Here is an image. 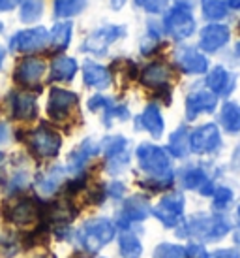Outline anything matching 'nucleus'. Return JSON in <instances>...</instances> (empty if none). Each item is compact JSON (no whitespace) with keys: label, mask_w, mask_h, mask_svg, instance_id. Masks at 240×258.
<instances>
[{"label":"nucleus","mask_w":240,"mask_h":258,"mask_svg":"<svg viewBox=\"0 0 240 258\" xmlns=\"http://www.w3.org/2000/svg\"><path fill=\"white\" fill-rule=\"evenodd\" d=\"M137 160L141 170L150 175L149 181H141L143 186L160 190L173 183V170H171V160L165 149L152 144H143L137 147Z\"/></svg>","instance_id":"obj_1"},{"label":"nucleus","mask_w":240,"mask_h":258,"mask_svg":"<svg viewBox=\"0 0 240 258\" xmlns=\"http://www.w3.org/2000/svg\"><path fill=\"white\" fill-rule=\"evenodd\" d=\"M163 30L175 40L190 38L195 32V19L188 2H177L163 15Z\"/></svg>","instance_id":"obj_2"},{"label":"nucleus","mask_w":240,"mask_h":258,"mask_svg":"<svg viewBox=\"0 0 240 258\" xmlns=\"http://www.w3.org/2000/svg\"><path fill=\"white\" fill-rule=\"evenodd\" d=\"M229 232V222L225 217L214 215V217H197V219H191L186 228L182 232H177V236H195L201 239H219Z\"/></svg>","instance_id":"obj_3"},{"label":"nucleus","mask_w":240,"mask_h":258,"mask_svg":"<svg viewBox=\"0 0 240 258\" xmlns=\"http://www.w3.org/2000/svg\"><path fill=\"white\" fill-rule=\"evenodd\" d=\"M114 236L113 224L105 219H94L83 224L79 230V243L85 247L88 252L99 251L105 243H109Z\"/></svg>","instance_id":"obj_4"},{"label":"nucleus","mask_w":240,"mask_h":258,"mask_svg":"<svg viewBox=\"0 0 240 258\" xmlns=\"http://www.w3.org/2000/svg\"><path fill=\"white\" fill-rule=\"evenodd\" d=\"M29 145L30 149L34 151V155L42 158H51L58 155L62 140H60V136L53 128L42 124V126L34 128L29 134Z\"/></svg>","instance_id":"obj_5"},{"label":"nucleus","mask_w":240,"mask_h":258,"mask_svg":"<svg viewBox=\"0 0 240 258\" xmlns=\"http://www.w3.org/2000/svg\"><path fill=\"white\" fill-rule=\"evenodd\" d=\"M49 43V32L43 27L21 30L10 40V49L19 51V53H34V51L43 49Z\"/></svg>","instance_id":"obj_6"},{"label":"nucleus","mask_w":240,"mask_h":258,"mask_svg":"<svg viewBox=\"0 0 240 258\" xmlns=\"http://www.w3.org/2000/svg\"><path fill=\"white\" fill-rule=\"evenodd\" d=\"M124 34H126V29L118 27V25L101 27V29L94 30L90 36L86 38L85 43H83V51H88V53H94V55H103L107 47L113 42H116L118 38L124 36Z\"/></svg>","instance_id":"obj_7"},{"label":"nucleus","mask_w":240,"mask_h":258,"mask_svg":"<svg viewBox=\"0 0 240 258\" xmlns=\"http://www.w3.org/2000/svg\"><path fill=\"white\" fill-rule=\"evenodd\" d=\"M221 145V136L216 124H203L195 128L190 134V151L197 153V155H208L214 153Z\"/></svg>","instance_id":"obj_8"},{"label":"nucleus","mask_w":240,"mask_h":258,"mask_svg":"<svg viewBox=\"0 0 240 258\" xmlns=\"http://www.w3.org/2000/svg\"><path fill=\"white\" fill-rule=\"evenodd\" d=\"M184 209V196L180 192H173L165 196L158 206L154 208V217L165 224V226H177L178 221L182 219Z\"/></svg>","instance_id":"obj_9"},{"label":"nucleus","mask_w":240,"mask_h":258,"mask_svg":"<svg viewBox=\"0 0 240 258\" xmlns=\"http://www.w3.org/2000/svg\"><path fill=\"white\" fill-rule=\"evenodd\" d=\"M75 106H77V94L64 91V89H53L51 91L49 104H47V111H49L51 119L64 121Z\"/></svg>","instance_id":"obj_10"},{"label":"nucleus","mask_w":240,"mask_h":258,"mask_svg":"<svg viewBox=\"0 0 240 258\" xmlns=\"http://www.w3.org/2000/svg\"><path fill=\"white\" fill-rule=\"evenodd\" d=\"M150 215V204L145 196H132L130 200H126L124 209L118 215V226L126 228L128 224H132L134 221H143Z\"/></svg>","instance_id":"obj_11"},{"label":"nucleus","mask_w":240,"mask_h":258,"mask_svg":"<svg viewBox=\"0 0 240 258\" xmlns=\"http://www.w3.org/2000/svg\"><path fill=\"white\" fill-rule=\"evenodd\" d=\"M218 104V96H214L210 91H197L191 93L186 100V119L193 121L199 113H210Z\"/></svg>","instance_id":"obj_12"},{"label":"nucleus","mask_w":240,"mask_h":258,"mask_svg":"<svg viewBox=\"0 0 240 258\" xmlns=\"http://www.w3.org/2000/svg\"><path fill=\"white\" fill-rule=\"evenodd\" d=\"M227 42H229V29H227L225 25L210 23V25H206L205 29L201 30L199 45H201V49L208 51V53L218 51L219 47H223Z\"/></svg>","instance_id":"obj_13"},{"label":"nucleus","mask_w":240,"mask_h":258,"mask_svg":"<svg viewBox=\"0 0 240 258\" xmlns=\"http://www.w3.org/2000/svg\"><path fill=\"white\" fill-rule=\"evenodd\" d=\"M177 64L186 74H205L208 70V60L205 55H201L193 47H182L175 53Z\"/></svg>","instance_id":"obj_14"},{"label":"nucleus","mask_w":240,"mask_h":258,"mask_svg":"<svg viewBox=\"0 0 240 258\" xmlns=\"http://www.w3.org/2000/svg\"><path fill=\"white\" fill-rule=\"evenodd\" d=\"M45 72V62L40 58L29 57L21 60L15 68V81L21 85H34Z\"/></svg>","instance_id":"obj_15"},{"label":"nucleus","mask_w":240,"mask_h":258,"mask_svg":"<svg viewBox=\"0 0 240 258\" xmlns=\"http://www.w3.org/2000/svg\"><path fill=\"white\" fill-rule=\"evenodd\" d=\"M88 109H92V111L103 109V122H105L107 126L111 124L113 117H116L120 121H126L128 117H130V111H128L126 106L114 104L113 100H109V98L101 96V94H96V96H92L90 100H88Z\"/></svg>","instance_id":"obj_16"},{"label":"nucleus","mask_w":240,"mask_h":258,"mask_svg":"<svg viewBox=\"0 0 240 258\" xmlns=\"http://www.w3.org/2000/svg\"><path fill=\"white\" fill-rule=\"evenodd\" d=\"M206 85H208L214 96H227V94L233 93L234 89V76L225 68L216 66L206 76Z\"/></svg>","instance_id":"obj_17"},{"label":"nucleus","mask_w":240,"mask_h":258,"mask_svg":"<svg viewBox=\"0 0 240 258\" xmlns=\"http://www.w3.org/2000/svg\"><path fill=\"white\" fill-rule=\"evenodd\" d=\"M12 113L15 119L21 121H32L38 115L36 108V96L29 93H17L12 96Z\"/></svg>","instance_id":"obj_18"},{"label":"nucleus","mask_w":240,"mask_h":258,"mask_svg":"<svg viewBox=\"0 0 240 258\" xmlns=\"http://www.w3.org/2000/svg\"><path fill=\"white\" fill-rule=\"evenodd\" d=\"M171 68L163 62H152L149 64L141 74V81L143 85L150 87V89H160V87H165L167 81L171 79Z\"/></svg>","instance_id":"obj_19"},{"label":"nucleus","mask_w":240,"mask_h":258,"mask_svg":"<svg viewBox=\"0 0 240 258\" xmlns=\"http://www.w3.org/2000/svg\"><path fill=\"white\" fill-rule=\"evenodd\" d=\"M137 128H145L150 132L152 138H160L163 134V117L158 106L150 104L147 109L137 117Z\"/></svg>","instance_id":"obj_20"},{"label":"nucleus","mask_w":240,"mask_h":258,"mask_svg":"<svg viewBox=\"0 0 240 258\" xmlns=\"http://www.w3.org/2000/svg\"><path fill=\"white\" fill-rule=\"evenodd\" d=\"M98 151H99L98 144H94L92 140H85L77 149L71 153L70 158H68V168H70V172H73V173L81 172V170L85 168L86 162H88L94 155H98Z\"/></svg>","instance_id":"obj_21"},{"label":"nucleus","mask_w":240,"mask_h":258,"mask_svg":"<svg viewBox=\"0 0 240 258\" xmlns=\"http://www.w3.org/2000/svg\"><path fill=\"white\" fill-rule=\"evenodd\" d=\"M83 78H85L86 85L94 87V89H107L111 85V72L105 66H99L90 60L83 66Z\"/></svg>","instance_id":"obj_22"},{"label":"nucleus","mask_w":240,"mask_h":258,"mask_svg":"<svg viewBox=\"0 0 240 258\" xmlns=\"http://www.w3.org/2000/svg\"><path fill=\"white\" fill-rule=\"evenodd\" d=\"M182 185L186 186V188H197L201 194L214 192L208 175H206L201 168H188V170L182 173Z\"/></svg>","instance_id":"obj_23"},{"label":"nucleus","mask_w":240,"mask_h":258,"mask_svg":"<svg viewBox=\"0 0 240 258\" xmlns=\"http://www.w3.org/2000/svg\"><path fill=\"white\" fill-rule=\"evenodd\" d=\"M64 175H66L64 168L55 166V168H51L49 172L43 173L42 177L36 181V188H38L40 194H43V196H51L53 192H57V188L60 186V183H62Z\"/></svg>","instance_id":"obj_24"},{"label":"nucleus","mask_w":240,"mask_h":258,"mask_svg":"<svg viewBox=\"0 0 240 258\" xmlns=\"http://www.w3.org/2000/svg\"><path fill=\"white\" fill-rule=\"evenodd\" d=\"M77 72V62L75 58L58 57L51 64V81H70Z\"/></svg>","instance_id":"obj_25"},{"label":"nucleus","mask_w":240,"mask_h":258,"mask_svg":"<svg viewBox=\"0 0 240 258\" xmlns=\"http://www.w3.org/2000/svg\"><path fill=\"white\" fill-rule=\"evenodd\" d=\"M36 215H38V209H36L34 202L30 200H21L8 211L10 221H14L15 224H29L34 221Z\"/></svg>","instance_id":"obj_26"},{"label":"nucleus","mask_w":240,"mask_h":258,"mask_svg":"<svg viewBox=\"0 0 240 258\" xmlns=\"http://www.w3.org/2000/svg\"><path fill=\"white\" fill-rule=\"evenodd\" d=\"M167 151H169L173 157H178V158L188 155V151H190V134H188L186 126H180V128H177L171 134Z\"/></svg>","instance_id":"obj_27"},{"label":"nucleus","mask_w":240,"mask_h":258,"mask_svg":"<svg viewBox=\"0 0 240 258\" xmlns=\"http://www.w3.org/2000/svg\"><path fill=\"white\" fill-rule=\"evenodd\" d=\"M219 121L223 124V128L231 134L240 132V106L234 102H225L223 108H221V115H219Z\"/></svg>","instance_id":"obj_28"},{"label":"nucleus","mask_w":240,"mask_h":258,"mask_svg":"<svg viewBox=\"0 0 240 258\" xmlns=\"http://www.w3.org/2000/svg\"><path fill=\"white\" fill-rule=\"evenodd\" d=\"M71 40V23H57L49 34V42L55 51H64L70 45Z\"/></svg>","instance_id":"obj_29"},{"label":"nucleus","mask_w":240,"mask_h":258,"mask_svg":"<svg viewBox=\"0 0 240 258\" xmlns=\"http://www.w3.org/2000/svg\"><path fill=\"white\" fill-rule=\"evenodd\" d=\"M201 10H203L205 19H208V21H219L229 12V8L225 6L223 0H201Z\"/></svg>","instance_id":"obj_30"},{"label":"nucleus","mask_w":240,"mask_h":258,"mask_svg":"<svg viewBox=\"0 0 240 258\" xmlns=\"http://www.w3.org/2000/svg\"><path fill=\"white\" fill-rule=\"evenodd\" d=\"M118 245H120V254L124 258H139L141 256V243H139V239L132 234V232H124L118 239Z\"/></svg>","instance_id":"obj_31"},{"label":"nucleus","mask_w":240,"mask_h":258,"mask_svg":"<svg viewBox=\"0 0 240 258\" xmlns=\"http://www.w3.org/2000/svg\"><path fill=\"white\" fill-rule=\"evenodd\" d=\"M86 8V0H55L57 17H73Z\"/></svg>","instance_id":"obj_32"},{"label":"nucleus","mask_w":240,"mask_h":258,"mask_svg":"<svg viewBox=\"0 0 240 258\" xmlns=\"http://www.w3.org/2000/svg\"><path fill=\"white\" fill-rule=\"evenodd\" d=\"M21 21L34 23L43 14V0H21Z\"/></svg>","instance_id":"obj_33"},{"label":"nucleus","mask_w":240,"mask_h":258,"mask_svg":"<svg viewBox=\"0 0 240 258\" xmlns=\"http://www.w3.org/2000/svg\"><path fill=\"white\" fill-rule=\"evenodd\" d=\"M126 138L122 136H109L103 140V153H105L107 158L114 157V155H120V153H124L126 151Z\"/></svg>","instance_id":"obj_34"},{"label":"nucleus","mask_w":240,"mask_h":258,"mask_svg":"<svg viewBox=\"0 0 240 258\" xmlns=\"http://www.w3.org/2000/svg\"><path fill=\"white\" fill-rule=\"evenodd\" d=\"M149 34L143 38L141 42V53L143 55H150V53H154L156 47L160 45V32L156 30L154 23H149Z\"/></svg>","instance_id":"obj_35"},{"label":"nucleus","mask_w":240,"mask_h":258,"mask_svg":"<svg viewBox=\"0 0 240 258\" xmlns=\"http://www.w3.org/2000/svg\"><path fill=\"white\" fill-rule=\"evenodd\" d=\"M154 258H186V251L180 245L163 243L154 251Z\"/></svg>","instance_id":"obj_36"},{"label":"nucleus","mask_w":240,"mask_h":258,"mask_svg":"<svg viewBox=\"0 0 240 258\" xmlns=\"http://www.w3.org/2000/svg\"><path fill=\"white\" fill-rule=\"evenodd\" d=\"M212 196H214V208L216 209H225L229 204H231V200H233V192H231V188H227V186H219V188H216L214 192H212Z\"/></svg>","instance_id":"obj_37"},{"label":"nucleus","mask_w":240,"mask_h":258,"mask_svg":"<svg viewBox=\"0 0 240 258\" xmlns=\"http://www.w3.org/2000/svg\"><path fill=\"white\" fill-rule=\"evenodd\" d=\"M128 160H130V157L126 155V151H124V153H120V155H114V157L107 158V172L109 173L122 172V170L128 166Z\"/></svg>","instance_id":"obj_38"},{"label":"nucleus","mask_w":240,"mask_h":258,"mask_svg":"<svg viewBox=\"0 0 240 258\" xmlns=\"http://www.w3.org/2000/svg\"><path fill=\"white\" fill-rule=\"evenodd\" d=\"M134 4L143 8L149 14H160L167 6V0H134Z\"/></svg>","instance_id":"obj_39"},{"label":"nucleus","mask_w":240,"mask_h":258,"mask_svg":"<svg viewBox=\"0 0 240 258\" xmlns=\"http://www.w3.org/2000/svg\"><path fill=\"white\" fill-rule=\"evenodd\" d=\"M186 254H188V258H208V254H206V251H205V247H203V245H197V243L188 245Z\"/></svg>","instance_id":"obj_40"},{"label":"nucleus","mask_w":240,"mask_h":258,"mask_svg":"<svg viewBox=\"0 0 240 258\" xmlns=\"http://www.w3.org/2000/svg\"><path fill=\"white\" fill-rule=\"evenodd\" d=\"M208 258H240V252L236 249H221V251L212 252Z\"/></svg>","instance_id":"obj_41"},{"label":"nucleus","mask_w":240,"mask_h":258,"mask_svg":"<svg viewBox=\"0 0 240 258\" xmlns=\"http://www.w3.org/2000/svg\"><path fill=\"white\" fill-rule=\"evenodd\" d=\"M109 194H111L113 198H120V196L124 194V185H122V183H113V185H109Z\"/></svg>","instance_id":"obj_42"},{"label":"nucleus","mask_w":240,"mask_h":258,"mask_svg":"<svg viewBox=\"0 0 240 258\" xmlns=\"http://www.w3.org/2000/svg\"><path fill=\"white\" fill-rule=\"evenodd\" d=\"M21 0H0V12H10L14 10Z\"/></svg>","instance_id":"obj_43"},{"label":"nucleus","mask_w":240,"mask_h":258,"mask_svg":"<svg viewBox=\"0 0 240 258\" xmlns=\"http://www.w3.org/2000/svg\"><path fill=\"white\" fill-rule=\"evenodd\" d=\"M8 140H10V128L8 124H0V145L6 144Z\"/></svg>","instance_id":"obj_44"},{"label":"nucleus","mask_w":240,"mask_h":258,"mask_svg":"<svg viewBox=\"0 0 240 258\" xmlns=\"http://www.w3.org/2000/svg\"><path fill=\"white\" fill-rule=\"evenodd\" d=\"M109 2H111V8H113V10H120V8L126 4V0H109Z\"/></svg>","instance_id":"obj_45"},{"label":"nucleus","mask_w":240,"mask_h":258,"mask_svg":"<svg viewBox=\"0 0 240 258\" xmlns=\"http://www.w3.org/2000/svg\"><path fill=\"white\" fill-rule=\"evenodd\" d=\"M227 8H233V10H240V0H225Z\"/></svg>","instance_id":"obj_46"},{"label":"nucleus","mask_w":240,"mask_h":258,"mask_svg":"<svg viewBox=\"0 0 240 258\" xmlns=\"http://www.w3.org/2000/svg\"><path fill=\"white\" fill-rule=\"evenodd\" d=\"M4 57H6V51L0 47V68H2V62H4Z\"/></svg>","instance_id":"obj_47"},{"label":"nucleus","mask_w":240,"mask_h":258,"mask_svg":"<svg viewBox=\"0 0 240 258\" xmlns=\"http://www.w3.org/2000/svg\"><path fill=\"white\" fill-rule=\"evenodd\" d=\"M234 241H236V243H240V228L236 230V234H234Z\"/></svg>","instance_id":"obj_48"},{"label":"nucleus","mask_w":240,"mask_h":258,"mask_svg":"<svg viewBox=\"0 0 240 258\" xmlns=\"http://www.w3.org/2000/svg\"><path fill=\"white\" fill-rule=\"evenodd\" d=\"M236 53H238V55H240V42L236 43Z\"/></svg>","instance_id":"obj_49"},{"label":"nucleus","mask_w":240,"mask_h":258,"mask_svg":"<svg viewBox=\"0 0 240 258\" xmlns=\"http://www.w3.org/2000/svg\"><path fill=\"white\" fill-rule=\"evenodd\" d=\"M2 158H4V157H2V153H0V164H2Z\"/></svg>","instance_id":"obj_50"},{"label":"nucleus","mask_w":240,"mask_h":258,"mask_svg":"<svg viewBox=\"0 0 240 258\" xmlns=\"http://www.w3.org/2000/svg\"><path fill=\"white\" fill-rule=\"evenodd\" d=\"M0 30H2V23H0Z\"/></svg>","instance_id":"obj_51"},{"label":"nucleus","mask_w":240,"mask_h":258,"mask_svg":"<svg viewBox=\"0 0 240 258\" xmlns=\"http://www.w3.org/2000/svg\"><path fill=\"white\" fill-rule=\"evenodd\" d=\"M238 217H240V208H238Z\"/></svg>","instance_id":"obj_52"}]
</instances>
